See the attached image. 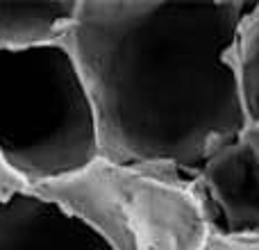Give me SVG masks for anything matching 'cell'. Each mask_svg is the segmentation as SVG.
Segmentation results:
<instances>
[{
  "mask_svg": "<svg viewBox=\"0 0 259 250\" xmlns=\"http://www.w3.org/2000/svg\"><path fill=\"white\" fill-rule=\"evenodd\" d=\"M250 3L80 0L64 48L98 121L100 159L193 189L248 128L234 46Z\"/></svg>",
  "mask_w": 259,
  "mask_h": 250,
  "instance_id": "cell-1",
  "label": "cell"
},
{
  "mask_svg": "<svg viewBox=\"0 0 259 250\" xmlns=\"http://www.w3.org/2000/svg\"><path fill=\"white\" fill-rule=\"evenodd\" d=\"M0 155L32 189L100 159L94 103L62 44L0 50Z\"/></svg>",
  "mask_w": 259,
  "mask_h": 250,
  "instance_id": "cell-2",
  "label": "cell"
},
{
  "mask_svg": "<svg viewBox=\"0 0 259 250\" xmlns=\"http://www.w3.org/2000/svg\"><path fill=\"white\" fill-rule=\"evenodd\" d=\"M32 193L80 219L112 250H205L211 239L191 189L105 159Z\"/></svg>",
  "mask_w": 259,
  "mask_h": 250,
  "instance_id": "cell-3",
  "label": "cell"
},
{
  "mask_svg": "<svg viewBox=\"0 0 259 250\" xmlns=\"http://www.w3.org/2000/svg\"><path fill=\"white\" fill-rule=\"evenodd\" d=\"M191 191L214 237L259 239V125L216 152Z\"/></svg>",
  "mask_w": 259,
  "mask_h": 250,
  "instance_id": "cell-4",
  "label": "cell"
},
{
  "mask_svg": "<svg viewBox=\"0 0 259 250\" xmlns=\"http://www.w3.org/2000/svg\"><path fill=\"white\" fill-rule=\"evenodd\" d=\"M80 0L68 3H0V50L59 46L77 21Z\"/></svg>",
  "mask_w": 259,
  "mask_h": 250,
  "instance_id": "cell-5",
  "label": "cell"
},
{
  "mask_svg": "<svg viewBox=\"0 0 259 250\" xmlns=\"http://www.w3.org/2000/svg\"><path fill=\"white\" fill-rule=\"evenodd\" d=\"M239 89L250 125H259V0L250 3L234 46Z\"/></svg>",
  "mask_w": 259,
  "mask_h": 250,
  "instance_id": "cell-6",
  "label": "cell"
},
{
  "mask_svg": "<svg viewBox=\"0 0 259 250\" xmlns=\"http://www.w3.org/2000/svg\"><path fill=\"white\" fill-rule=\"evenodd\" d=\"M32 193V187L3 159L0 155V205H7L14 198Z\"/></svg>",
  "mask_w": 259,
  "mask_h": 250,
  "instance_id": "cell-7",
  "label": "cell"
},
{
  "mask_svg": "<svg viewBox=\"0 0 259 250\" xmlns=\"http://www.w3.org/2000/svg\"><path fill=\"white\" fill-rule=\"evenodd\" d=\"M205 250H259V239H225L211 234Z\"/></svg>",
  "mask_w": 259,
  "mask_h": 250,
  "instance_id": "cell-8",
  "label": "cell"
}]
</instances>
